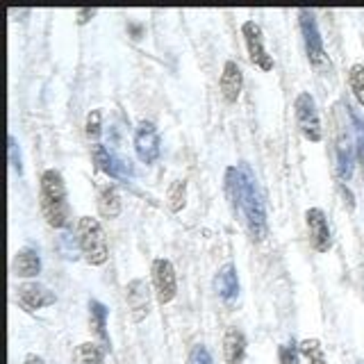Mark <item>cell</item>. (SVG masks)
<instances>
[{
	"mask_svg": "<svg viewBox=\"0 0 364 364\" xmlns=\"http://www.w3.org/2000/svg\"><path fill=\"white\" fill-rule=\"evenodd\" d=\"M237 168H239V178H242V182H239V198H237L235 210L244 212L250 237H253L255 242H262V239H267V232H269L264 196H262L255 173L250 171V166L246 162H242Z\"/></svg>",
	"mask_w": 364,
	"mask_h": 364,
	"instance_id": "cell-1",
	"label": "cell"
},
{
	"mask_svg": "<svg viewBox=\"0 0 364 364\" xmlns=\"http://www.w3.org/2000/svg\"><path fill=\"white\" fill-rule=\"evenodd\" d=\"M39 203L43 219L53 228H64L71 216V208H68V193H66V182L60 171L48 168L41 173L39 180Z\"/></svg>",
	"mask_w": 364,
	"mask_h": 364,
	"instance_id": "cell-2",
	"label": "cell"
},
{
	"mask_svg": "<svg viewBox=\"0 0 364 364\" xmlns=\"http://www.w3.org/2000/svg\"><path fill=\"white\" fill-rule=\"evenodd\" d=\"M77 244H80V250H82V255L89 264L100 267L107 262V257H109L107 235L102 230L98 219L82 216V219L77 221Z\"/></svg>",
	"mask_w": 364,
	"mask_h": 364,
	"instance_id": "cell-3",
	"label": "cell"
},
{
	"mask_svg": "<svg viewBox=\"0 0 364 364\" xmlns=\"http://www.w3.org/2000/svg\"><path fill=\"white\" fill-rule=\"evenodd\" d=\"M301 32H303V39H305V50H307V60L314 66V71H326L330 68L328 62V55L323 48V39H321V32H318L316 26V18L310 9H301Z\"/></svg>",
	"mask_w": 364,
	"mask_h": 364,
	"instance_id": "cell-4",
	"label": "cell"
},
{
	"mask_svg": "<svg viewBox=\"0 0 364 364\" xmlns=\"http://www.w3.org/2000/svg\"><path fill=\"white\" fill-rule=\"evenodd\" d=\"M294 109H296V125H299L301 134L305 139H310L314 144H318L323 139V130H321V119H318L316 112V102L312 98V94H303L296 96L294 100Z\"/></svg>",
	"mask_w": 364,
	"mask_h": 364,
	"instance_id": "cell-5",
	"label": "cell"
},
{
	"mask_svg": "<svg viewBox=\"0 0 364 364\" xmlns=\"http://www.w3.org/2000/svg\"><path fill=\"white\" fill-rule=\"evenodd\" d=\"M153 284H155V296L159 305H166L176 299L178 294V278H176V269L171 264V259L166 257H157L153 262Z\"/></svg>",
	"mask_w": 364,
	"mask_h": 364,
	"instance_id": "cell-6",
	"label": "cell"
},
{
	"mask_svg": "<svg viewBox=\"0 0 364 364\" xmlns=\"http://www.w3.org/2000/svg\"><path fill=\"white\" fill-rule=\"evenodd\" d=\"M242 34H244L250 62H253L257 68H262V71H271L273 60H271V55L264 48V34H262V28L257 26L255 21H244Z\"/></svg>",
	"mask_w": 364,
	"mask_h": 364,
	"instance_id": "cell-7",
	"label": "cell"
},
{
	"mask_svg": "<svg viewBox=\"0 0 364 364\" xmlns=\"http://www.w3.org/2000/svg\"><path fill=\"white\" fill-rule=\"evenodd\" d=\"M134 153L144 164H153L159 157V132L155 123L141 121L134 128Z\"/></svg>",
	"mask_w": 364,
	"mask_h": 364,
	"instance_id": "cell-8",
	"label": "cell"
},
{
	"mask_svg": "<svg viewBox=\"0 0 364 364\" xmlns=\"http://www.w3.org/2000/svg\"><path fill=\"white\" fill-rule=\"evenodd\" d=\"M305 223H307V232H310V244L316 253H328L330 246H333V235H330V225L323 210L310 208L305 212Z\"/></svg>",
	"mask_w": 364,
	"mask_h": 364,
	"instance_id": "cell-9",
	"label": "cell"
},
{
	"mask_svg": "<svg viewBox=\"0 0 364 364\" xmlns=\"http://www.w3.org/2000/svg\"><path fill=\"white\" fill-rule=\"evenodd\" d=\"M16 296H18L21 307L28 312L41 310V307H50L57 303V296L39 282H23L16 289Z\"/></svg>",
	"mask_w": 364,
	"mask_h": 364,
	"instance_id": "cell-10",
	"label": "cell"
},
{
	"mask_svg": "<svg viewBox=\"0 0 364 364\" xmlns=\"http://www.w3.org/2000/svg\"><path fill=\"white\" fill-rule=\"evenodd\" d=\"M91 159L98 171L107 173L109 178H128L132 176V168L128 162H123L121 157H117L114 153H109V148H105L102 144H94L91 146Z\"/></svg>",
	"mask_w": 364,
	"mask_h": 364,
	"instance_id": "cell-11",
	"label": "cell"
},
{
	"mask_svg": "<svg viewBox=\"0 0 364 364\" xmlns=\"http://www.w3.org/2000/svg\"><path fill=\"white\" fill-rule=\"evenodd\" d=\"M125 299H128V307L132 314V321L139 323L151 312V289H148V282L136 278L132 280L128 287H125Z\"/></svg>",
	"mask_w": 364,
	"mask_h": 364,
	"instance_id": "cell-12",
	"label": "cell"
},
{
	"mask_svg": "<svg viewBox=\"0 0 364 364\" xmlns=\"http://www.w3.org/2000/svg\"><path fill=\"white\" fill-rule=\"evenodd\" d=\"M242 85H244V75H242V68H239L237 62L228 60L223 64V73H221V94L228 102H237L239 94H242Z\"/></svg>",
	"mask_w": 364,
	"mask_h": 364,
	"instance_id": "cell-13",
	"label": "cell"
},
{
	"mask_svg": "<svg viewBox=\"0 0 364 364\" xmlns=\"http://www.w3.org/2000/svg\"><path fill=\"white\" fill-rule=\"evenodd\" d=\"M214 289L228 303L237 299V296H239V278H237L235 264L228 262V264H223L219 269V273H216V278H214Z\"/></svg>",
	"mask_w": 364,
	"mask_h": 364,
	"instance_id": "cell-14",
	"label": "cell"
},
{
	"mask_svg": "<svg viewBox=\"0 0 364 364\" xmlns=\"http://www.w3.org/2000/svg\"><path fill=\"white\" fill-rule=\"evenodd\" d=\"M223 355L228 364H242L246 355V337L239 328L230 326L223 335Z\"/></svg>",
	"mask_w": 364,
	"mask_h": 364,
	"instance_id": "cell-15",
	"label": "cell"
},
{
	"mask_svg": "<svg viewBox=\"0 0 364 364\" xmlns=\"http://www.w3.org/2000/svg\"><path fill=\"white\" fill-rule=\"evenodd\" d=\"M41 271V257L34 248H21L14 255V273L21 278H34Z\"/></svg>",
	"mask_w": 364,
	"mask_h": 364,
	"instance_id": "cell-16",
	"label": "cell"
},
{
	"mask_svg": "<svg viewBox=\"0 0 364 364\" xmlns=\"http://www.w3.org/2000/svg\"><path fill=\"white\" fill-rule=\"evenodd\" d=\"M89 323L94 335L100 339L102 348H109V335H107V307L100 301H89Z\"/></svg>",
	"mask_w": 364,
	"mask_h": 364,
	"instance_id": "cell-17",
	"label": "cell"
},
{
	"mask_svg": "<svg viewBox=\"0 0 364 364\" xmlns=\"http://www.w3.org/2000/svg\"><path fill=\"white\" fill-rule=\"evenodd\" d=\"M98 212L100 216H105V219H117L121 214V196L117 187L107 185L98 191Z\"/></svg>",
	"mask_w": 364,
	"mask_h": 364,
	"instance_id": "cell-18",
	"label": "cell"
},
{
	"mask_svg": "<svg viewBox=\"0 0 364 364\" xmlns=\"http://www.w3.org/2000/svg\"><path fill=\"white\" fill-rule=\"evenodd\" d=\"M337 171L344 180L353 176V148H350L348 134L344 132L337 136Z\"/></svg>",
	"mask_w": 364,
	"mask_h": 364,
	"instance_id": "cell-19",
	"label": "cell"
},
{
	"mask_svg": "<svg viewBox=\"0 0 364 364\" xmlns=\"http://www.w3.org/2000/svg\"><path fill=\"white\" fill-rule=\"evenodd\" d=\"M75 364H105V350L94 341H85L73 353Z\"/></svg>",
	"mask_w": 364,
	"mask_h": 364,
	"instance_id": "cell-20",
	"label": "cell"
},
{
	"mask_svg": "<svg viewBox=\"0 0 364 364\" xmlns=\"http://www.w3.org/2000/svg\"><path fill=\"white\" fill-rule=\"evenodd\" d=\"M166 200H168L171 212H180L182 208H185V203H187V182L185 180H173V182H171Z\"/></svg>",
	"mask_w": 364,
	"mask_h": 364,
	"instance_id": "cell-21",
	"label": "cell"
},
{
	"mask_svg": "<svg viewBox=\"0 0 364 364\" xmlns=\"http://www.w3.org/2000/svg\"><path fill=\"white\" fill-rule=\"evenodd\" d=\"M299 350H301V355L310 360V364H328V360L323 355V346L318 339H303Z\"/></svg>",
	"mask_w": 364,
	"mask_h": 364,
	"instance_id": "cell-22",
	"label": "cell"
},
{
	"mask_svg": "<svg viewBox=\"0 0 364 364\" xmlns=\"http://www.w3.org/2000/svg\"><path fill=\"white\" fill-rule=\"evenodd\" d=\"M348 85L350 91L360 100V105L364 107V64H353L348 71Z\"/></svg>",
	"mask_w": 364,
	"mask_h": 364,
	"instance_id": "cell-23",
	"label": "cell"
},
{
	"mask_svg": "<svg viewBox=\"0 0 364 364\" xmlns=\"http://www.w3.org/2000/svg\"><path fill=\"white\" fill-rule=\"evenodd\" d=\"M100 125H102L100 109H91L87 114V123H85V132H87L89 139H94V141L98 139V136H100Z\"/></svg>",
	"mask_w": 364,
	"mask_h": 364,
	"instance_id": "cell-24",
	"label": "cell"
},
{
	"mask_svg": "<svg viewBox=\"0 0 364 364\" xmlns=\"http://www.w3.org/2000/svg\"><path fill=\"white\" fill-rule=\"evenodd\" d=\"M7 151H9V164L11 168L16 171V173L21 176L23 173V164H21V151H18V141L14 134L7 136Z\"/></svg>",
	"mask_w": 364,
	"mask_h": 364,
	"instance_id": "cell-25",
	"label": "cell"
},
{
	"mask_svg": "<svg viewBox=\"0 0 364 364\" xmlns=\"http://www.w3.org/2000/svg\"><path fill=\"white\" fill-rule=\"evenodd\" d=\"M299 348H296L294 344H282L278 348V360L280 364H299Z\"/></svg>",
	"mask_w": 364,
	"mask_h": 364,
	"instance_id": "cell-26",
	"label": "cell"
},
{
	"mask_svg": "<svg viewBox=\"0 0 364 364\" xmlns=\"http://www.w3.org/2000/svg\"><path fill=\"white\" fill-rule=\"evenodd\" d=\"M189 364H214V360H212L208 348H205L203 344H196L189 353Z\"/></svg>",
	"mask_w": 364,
	"mask_h": 364,
	"instance_id": "cell-27",
	"label": "cell"
},
{
	"mask_svg": "<svg viewBox=\"0 0 364 364\" xmlns=\"http://www.w3.org/2000/svg\"><path fill=\"white\" fill-rule=\"evenodd\" d=\"M348 109V107H346ZM348 117H350V121L355 123V128H358V132L360 134H364V121H362V117L355 112V109H348Z\"/></svg>",
	"mask_w": 364,
	"mask_h": 364,
	"instance_id": "cell-28",
	"label": "cell"
},
{
	"mask_svg": "<svg viewBox=\"0 0 364 364\" xmlns=\"http://www.w3.org/2000/svg\"><path fill=\"white\" fill-rule=\"evenodd\" d=\"M91 16H96V9H77V23H80V26H85Z\"/></svg>",
	"mask_w": 364,
	"mask_h": 364,
	"instance_id": "cell-29",
	"label": "cell"
},
{
	"mask_svg": "<svg viewBox=\"0 0 364 364\" xmlns=\"http://www.w3.org/2000/svg\"><path fill=\"white\" fill-rule=\"evenodd\" d=\"M358 159H360L362 176H364V139H362V141H358Z\"/></svg>",
	"mask_w": 364,
	"mask_h": 364,
	"instance_id": "cell-30",
	"label": "cell"
},
{
	"mask_svg": "<svg viewBox=\"0 0 364 364\" xmlns=\"http://www.w3.org/2000/svg\"><path fill=\"white\" fill-rule=\"evenodd\" d=\"M339 191L344 193V198H346V203H348V208H353V193H350L344 185H339Z\"/></svg>",
	"mask_w": 364,
	"mask_h": 364,
	"instance_id": "cell-31",
	"label": "cell"
},
{
	"mask_svg": "<svg viewBox=\"0 0 364 364\" xmlns=\"http://www.w3.org/2000/svg\"><path fill=\"white\" fill-rule=\"evenodd\" d=\"M23 364H46V362H43V358H39V355H28L26 360H23Z\"/></svg>",
	"mask_w": 364,
	"mask_h": 364,
	"instance_id": "cell-32",
	"label": "cell"
},
{
	"mask_svg": "<svg viewBox=\"0 0 364 364\" xmlns=\"http://www.w3.org/2000/svg\"><path fill=\"white\" fill-rule=\"evenodd\" d=\"M130 30L134 32V39H139V34H141V26H134V23H132Z\"/></svg>",
	"mask_w": 364,
	"mask_h": 364,
	"instance_id": "cell-33",
	"label": "cell"
}]
</instances>
